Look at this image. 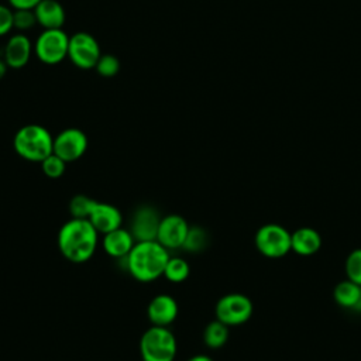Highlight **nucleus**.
I'll list each match as a JSON object with an SVG mask.
<instances>
[{
  "mask_svg": "<svg viewBox=\"0 0 361 361\" xmlns=\"http://www.w3.org/2000/svg\"><path fill=\"white\" fill-rule=\"evenodd\" d=\"M37 24L34 10H13V28L18 31L31 30Z\"/></svg>",
  "mask_w": 361,
  "mask_h": 361,
  "instance_id": "a878e982",
  "label": "nucleus"
},
{
  "mask_svg": "<svg viewBox=\"0 0 361 361\" xmlns=\"http://www.w3.org/2000/svg\"><path fill=\"white\" fill-rule=\"evenodd\" d=\"M344 271L347 279L361 285V248H355L347 255Z\"/></svg>",
  "mask_w": 361,
  "mask_h": 361,
  "instance_id": "b1692460",
  "label": "nucleus"
},
{
  "mask_svg": "<svg viewBox=\"0 0 361 361\" xmlns=\"http://www.w3.org/2000/svg\"><path fill=\"white\" fill-rule=\"evenodd\" d=\"M37 24H39L44 30L62 28L65 24L66 13L63 6L58 0H42L34 8Z\"/></svg>",
  "mask_w": 361,
  "mask_h": 361,
  "instance_id": "dca6fc26",
  "label": "nucleus"
},
{
  "mask_svg": "<svg viewBox=\"0 0 361 361\" xmlns=\"http://www.w3.org/2000/svg\"><path fill=\"white\" fill-rule=\"evenodd\" d=\"M161 221V216L157 209L152 206H140L131 220L130 231L134 235L135 241H148V240H157L158 226Z\"/></svg>",
  "mask_w": 361,
  "mask_h": 361,
  "instance_id": "9b49d317",
  "label": "nucleus"
},
{
  "mask_svg": "<svg viewBox=\"0 0 361 361\" xmlns=\"http://www.w3.org/2000/svg\"><path fill=\"white\" fill-rule=\"evenodd\" d=\"M322 247L320 234L312 227H300L290 233V251L302 257L316 254Z\"/></svg>",
  "mask_w": 361,
  "mask_h": 361,
  "instance_id": "f3484780",
  "label": "nucleus"
},
{
  "mask_svg": "<svg viewBox=\"0 0 361 361\" xmlns=\"http://www.w3.org/2000/svg\"><path fill=\"white\" fill-rule=\"evenodd\" d=\"M259 254L267 258H282L290 251V233L276 223L261 226L254 237Z\"/></svg>",
  "mask_w": 361,
  "mask_h": 361,
  "instance_id": "423d86ee",
  "label": "nucleus"
},
{
  "mask_svg": "<svg viewBox=\"0 0 361 361\" xmlns=\"http://www.w3.org/2000/svg\"><path fill=\"white\" fill-rule=\"evenodd\" d=\"M189 274H190V267L185 258L169 257L162 276H165V279L172 283H180L188 279Z\"/></svg>",
  "mask_w": 361,
  "mask_h": 361,
  "instance_id": "aec40b11",
  "label": "nucleus"
},
{
  "mask_svg": "<svg viewBox=\"0 0 361 361\" xmlns=\"http://www.w3.org/2000/svg\"><path fill=\"white\" fill-rule=\"evenodd\" d=\"M135 243L137 241L130 230L124 227H118L116 230H111L103 234L102 248L109 257L124 259L130 254Z\"/></svg>",
  "mask_w": 361,
  "mask_h": 361,
  "instance_id": "2eb2a0df",
  "label": "nucleus"
},
{
  "mask_svg": "<svg viewBox=\"0 0 361 361\" xmlns=\"http://www.w3.org/2000/svg\"><path fill=\"white\" fill-rule=\"evenodd\" d=\"M169 257V250L157 240H148L137 241L124 259L128 274L135 281L147 283L164 275Z\"/></svg>",
  "mask_w": 361,
  "mask_h": 361,
  "instance_id": "f03ea898",
  "label": "nucleus"
},
{
  "mask_svg": "<svg viewBox=\"0 0 361 361\" xmlns=\"http://www.w3.org/2000/svg\"><path fill=\"white\" fill-rule=\"evenodd\" d=\"M56 244L68 261L82 264L94 255L99 245V231L87 219L72 217L61 226Z\"/></svg>",
  "mask_w": 361,
  "mask_h": 361,
  "instance_id": "f257e3e1",
  "label": "nucleus"
},
{
  "mask_svg": "<svg viewBox=\"0 0 361 361\" xmlns=\"http://www.w3.org/2000/svg\"><path fill=\"white\" fill-rule=\"evenodd\" d=\"M189 223L180 214H166L161 217L157 241L162 244L166 250H179L189 231Z\"/></svg>",
  "mask_w": 361,
  "mask_h": 361,
  "instance_id": "9d476101",
  "label": "nucleus"
},
{
  "mask_svg": "<svg viewBox=\"0 0 361 361\" xmlns=\"http://www.w3.org/2000/svg\"><path fill=\"white\" fill-rule=\"evenodd\" d=\"M176 353V337L165 326L151 324L140 338V354L142 361H173Z\"/></svg>",
  "mask_w": 361,
  "mask_h": 361,
  "instance_id": "20e7f679",
  "label": "nucleus"
},
{
  "mask_svg": "<svg viewBox=\"0 0 361 361\" xmlns=\"http://www.w3.org/2000/svg\"><path fill=\"white\" fill-rule=\"evenodd\" d=\"M87 220L92 226L99 231V234H106L111 230L121 227L123 224V214L118 207L111 203L99 202L96 200Z\"/></svg>",
  "mask_w": 361,
  "mask_h": 361,
  "instance_id": "4468645a",
  "label": "nucleus"
},
{
  "mask_svg": "<svg viewBox=\"0 0 361 361\" xmlns=\"http://www.w3.org/2000/svg\"><path fill=\"white\" fill-rule=\"evenodd\" d=\"M94 202H96V199H92L86 195H75L69 200L71 216L76 217V219H87Z\"/></svg>",
  "mask_w": 361,
  "mask_h": 361,
  "instance_id": "4be33fe9",
  "label": "nucleus"
},
{
  "mask_svg": "<svg viewBox=\"0 0 361 361\" xmlns=\"http://www.w3.org/2000/svg\"><path fill=\"white\" fill-rule=\"evenodd\" d=\"M7 69H8V66H7L6 61H4V59H3V56H1V58H0V80L6 76Z\"/></svg>",
  "mask_w": 361,
  "mask_h": 361,
  "instance_id": "c756f323",
  "label": "nucleus"
},
{
  "mask_svg": "<svg viewBox=\"0 0 361 361\" xmlns=\"http://www.w3.org/2000/svg\"><path fill=\"white\" fill-rule=\"evenodd\" d=\"M34 54V44L25 34H13L3 49V59L11 69L24 68Z\"/></svg>",
  "mask_w": 361,
  "mask_h": 361,
  "instance_id": "f8f14e48",
  "label": "nucleus"
},
{
  "mask_svg": "<svg viewBox=\"0 0 361 361\" xmlns=\"http://www.w3.org/2000/svg\"><path fill=\"white\" fill-rule=\"evenodd\" d=\"M13 148L23 159L41 162L54 152V137L41 124H25L14 134Z\"/></svg>",
  "mask_w": 361,
  "mask_h": 361,
  "instance_id": "7ed1b4c3",
  "label": "nucleus"
},
{
  "mask_svg": "<svg viewBox=\"0 0 361 361\" xmlns=\"http://www.w3.org/2000/svg\"><path fill=\"white\" fill-rule=\"evenodd\" d=\"M42 0H8L13 10H34Z\"/></svg>",
  "mask_w": 361,
  "mask_h": 361,
  "instance_id": "cd10ccee",
  "label": "nucleus"
},
{
  "mask_svg": "<svg viewBox=\"0 0 361 361\" xmlns=\"http://www.w3.org/2000/svg\"><path fill=\"white\" fill-rule=\"evenodd\" d=\"M333 298L338 306H341L344 309L355 310V307L361 299V285H358L350 279H344L334 286Z\"/></svg>",
  "mask_w": 361,
  "mask_h": 361,
  "instance_id": "a211bd4d",
  "label": "nucleus"
},
{
  "mask_svg": "<svg viewBox=\"0 0 361 361\" xmlns=\"http://www.w3.org/2000/svg\"><path fill=\"white\" fill-rule=\"evenodd\" d=\"M252 310L254 307L251 299L243 293L235 292L221 296L214 306L216 319L228 327L240 326L248 322L252 316Z\"/></svg>",
  "mask_w": 361,
  "mask_h": 361,
  "instance_id": "0eeeda50",
  "label": "nucleus"
},
{
  "mask_svg": "<svg viewBox=\"0 0 361 361\" xmlns=\"http://www.w3.org/2000/svg\"><path fill=\"white\" fill-rule=\"evenodd\" d=\"M179 313L178 302L173 296L168 293L155 295L148 306H147V317L154 326H165L172 324Z\"/></svg>",
  "mask_w": 361,
  "mask_h": 361,
  "instance_id": "ddd939ff",
  "label": "nucleus"
},
{
  "mask_svg": "<svg viewBox=\"0 0 361 361\" xmlns=\"http://www.w3.org/2000/svg\"><path fill=\"white\" fill-rule=\"evenodd\" d=\"M94 69L103 78H113L120 71V61L113 54H102V56L99 58Z\"/></svg>",
  "mask_w": 361,
  "mask_h": 361,
  "instance_id": "393cba45",
  "label": "nucleus"
},
{
  "mask_svg": "<svg viewBox=\"0 0 361 361\" xmlns=\"http://www.w3.org/2000/svg\"><path fill=\"white\" fill-rule=\"evenodd\" d=\"M69 35L62 28L42 30L34 42V55L45 65H56L68 58Z\"/></svg>",
  "mask_w": 361,
  "mask_h": 361,
  "instance_id": "39448f33",
  "label": "nucleus"
},
{
  "mask_svg": "<svg viewBox=\"0 0 361 361\" xmlns=\"http://www.w3.org/2000/svg\"><path fill=\"white\" fill-rule=\"evenodd\" d=\"M207 243H209V235L206 230L200 226H190L188 235L183 241L182 250L188 252H200L206 248Z\"/></svg>",
  "mask_w": 361,
  "mask_h": 361,
  "instance_id": "412c9836",
  "label": "nucleus"
},
{
  "mask_svg": "<svg viewBox=\"0 0 361 361\" xmlns=\"http://www.w3.org/2000/svg\"><path fill=\"white\" fill-rule=\"evenodd\" d=\"M228 340V326L220 320L210 322L203 330V341L209 348H221Z\"/></svg>",
  "mask_w": 361,
  "mask_h": 361,
  "instance_id": "6ab92c4d",
  "label": "nucleus"
},
{
  "mask_svg": "<svg viewBox=\"0 0 361 361\" xmlns=\"http://www.w3.org/2000/svg\"><path fill=\"white\" fill-rule=\"evenodd\" d=\"M186 361H213V358H210L206 354H196V355H192L190 358H188Z\"/></svg>",
  "mask_w": 361,
  "mask_h": 361,
  "instance_id": "c85d7f7f",
  "label": "nucleus"
},
{
  "mask_svg": "<svg viewBox=\"0 0 361 361\" xmlns=\"http://www.w3.org/2000/svg\"><path fill=\"white\" fill-rule=\"evenodd\" d=\"M13 30V8L0 3V37Z\"/></svg>",
  "mask_w": 361,
  "mask_h": 361,
  "instance_id": "bb28decb",
  "label": "nucleus"
},
{
  "mask_svg": "<svg viewBox=\"0 0 361 361\" xmlns=\"http://www.w3.org/2000/svg\"><path fill=\"white\" fill-rule=\"evenodd\" d=\"M102 56L100 45L97 39L85 31L75 32L69 37L68 59L79 69H93Z\"/></svg>",
  "mask_w": 361,
  "mask_h": 361,
  "instance_id": "6e6552de",
  "label": "nucleus"
},
{
  "mask_svg": "<svg viewBox=\"0 0 361 361\" xmlns=\"http://www.w3.org/2000/svg\"><path fill=\"white\" fill-rule=\"evenodd\" d=\"M87 135L80 128L69 127L54 137V154L62 158L66 164L82 158L87 151Z\"/></svg>",
  "mask_w": 361,
  "mask_h": 361,
  "instance_id": "1a4fd4ad",
  "label": "nucleus"
},
{
  "mask_svg": "<svg viewBox=\"0 0 361 361\" xmlns=\"http://www.w3.org/2000/svg\"><path fill=\"white\" fill-rule=\"evenodd\" d=\"M39 164L44 175L49 179H59L66 171V162L54 152L42 159Z\"/></svg>",
  "mask_w": 361,
  "mask_h": 361,
  "instance_id": "5701e85b",
  "label": "nucleus"
}]
</instances>
